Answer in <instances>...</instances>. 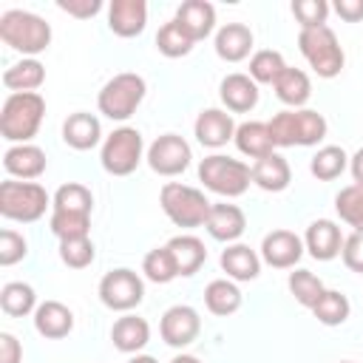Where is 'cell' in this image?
<instances>
[{
  "label": "cell",
  "mask_w": 363,
  "mask_h": 363,
  "mask_svg": "<svg viewBox=\"0 0 363 363\" xmlns=\"http://www.w3.org/2000/svg\"><path fill=\"white\" fill-rule=\"evenodd\" d=\"M269 136L275 147H309L318 145L326 136V119L318 111L309 108H289L275 113L269 122Z\"/></svg>",
  "instance_id": "cell-1"
},
{
  "label": "cell",
  "mask_w": 363,
  "mask_h": 363,
  "mask_svg": "<svg viewBox=\"0 0 363 363\" xmlns=\"http://www.w3.org/2000/svg\"><path fill=\"white\" fill-rule=\"evenodd\" d=\"M45 113V99L37 91L28 94H9L0 111V133L9 142L28 145L31 136H37L40 122Z\"/></svg>",
  "instance_id": "cell-2"
},
{
  "label": "cell",
  "mask_w": 363,
  "mask_h": 363,
  "mask_svg": "<svg viewBox=\"0 0 363 363\" xmlns=\"http://www.w3.org/2000/svg\"><path fill=\"white\" fill-rule=\"evenodd\" d=\"M0 40L23 54H40L51 43V26L23 9H11L0 14Z\"/></svg>",
  "instance_id": "cell-3"
},
{
  "label": "cell",
  "mask_w": 363,
  "mask_h": 363,
  "mask_svg": "<svg viewBox=\"0 0 363 363\" xmlns=\"http://www.w3.org/2000/svg\"><path fill=\"white\" fill-rule=\"evenodd\" d=\"M159 204L164 210V216L176 224V227H201L210 216L213 201H207V196L196 187H187L182 182H167L159 193Z\"/></svg>",
  "instance_id": "cell-4"
},
{
  "label": "cell",
  "mask_w": 363,
  "mask_h": 363,
  "mask_svg": "<svg viewBox=\"0 0 363 363\" xmlns=\"http://www.w3.org/2000/svg\"><path fill=\"white\" fill-rule=\"evenodd\" d=\"M298 48L301 54L306 57V62L315 68L318 77L323 79H332L343 71V48L335 37V31L329 26H320V28H301L298 34Z\"/></svg>",
  "instance_id": "cell-5"
},
{
  "label": "cell",
  "mask_w": 363,
  "mask_h": 363,
  "mask_svg": "<svg viewBox=\"0 0 363 363\" xmlns=\"http://www.w3.org/2000/svg\"><path fill=\"white\" fill-rule=\"evenodd\" d=\"M199 179L204 182L207 190L218 193V196H227V199H235L241 196L250 182H252V167L233 159V156H221V153H213V156H204L201 164H199Z\"/></svg>",
  "instance_id": "cell-6"
},
{
  "label": "cell",
  "mask_w": 363,
  "mask_h": 363,
  "mask_svg": "<svg viewBox=\"0 0 363 363\" xmlns=\"http://www.w3.org/2000/svg\"><path fill=\"white\" fill-rule=\"evenodd\" d=\"M48 204H51V199H48L45 187L37 182H11L9 179L0 184V216L3 218L31 224V221L43 218Z\"/></svg>",
  "instance_id": "cell-7"
},
{
  "label": "cell",
  "mask_w": 363,
  "mask_h": 363,
  "mask_svg": "<svg viewBox=\"0 0 363 363\" xmlns=\"http://www.w3.org/2000/svg\"><path fill=\"white\" fill-rule=\"evenodd\" d=\"M145 79L133 71H125V74H116L113 79H108L96 96V105H99V113H105L108 119H116V122H125L128 116H133V111L139 108V102L145 99Z\"/></svg>",
  "instance_id": "cell-8"
},
{
  "label": "cell",
  "mask_w": 363,
  "mask_h": 363,
  "mask_svg": "<svg viewBox=\"0 0 363 363\" xmlns=\"http://www.w3.org/2000/svg\"><path fill=\"white\" fill-rule=\"evenodd\" d=\"M142 147H145V142L136 128H128V125L116 128L102 145V153H99L102 167L111 176H128L142 162Z\"/></svg>",
  "instance_id": "cell-9"
},
{
  "label": "cell",
  "mask_w": 363,
  "mask_h": 363,
  "mask_svg": "<svg viewBox=\"0 0 363 363\" xmlns=\"http://www.w3.org/2000/svg\"><path fill=\"white\" fill-rule=\"evenodd\" d=\"M145 298V284L133 269H111L99 281V301L113 312H130Z\"/></svg>",
  "instance_id": "cell-10"
},
{
  "label": "cell",
  "mask_w": 363,
  "mask_h": 363,
  "mask_svg": "<svg viewBox=\"0 0 363 363\" xmlns=\"http://www.w3.org/2000/svg\"><path fill=\"white\" fill-rule=\"evenodd\" d=\"M190 159H193L190 145L182 136H176V133H164V136H159L147 147V164L159 176H179V173H184Z\"/></svg>",
  "instance_id": "cell-11"
},
{
  "label": "cell",
  "mask_w": 363,
  "mask_h": 363,
  "mask_svg": "<svg viewBox=\"0 0 363 363\" xmlns=\"http://www.w3.org/2000/svg\"><path fill=\"white\" fill-rule=\"evenodd\" d=\"M159 332H162V340H164L167 346L182 349V346H190V343L199 337V332H201V318H199V312H196L193 306L179 303V306H170V309L162 315Z\"/></svg>",
  "instance_id": "cell-12"
},
{
  "label": "cell",
  "mask_w": 363,
  "mask_h": 363,
  "mask_svg": "<svg viewBox=\"0 0 363 363\" xmlns=\"http://www.w3.org/2000/svg\"><path fill=\"white\" fill-rule=\"evenodd\" d=\"M261 255L275 269H289L303 255V241L292 230H272L261 241Z\"/></svg>",
  "instance_id": "cell-13"
},
{
  "label": "cell",
  "mask_w": 363,
  "mask_h": 363,
  "mask_svg": "<svg viewBox=\"0 0 363 363\" xmlns=\"http://www.w3.org/2000/svg\"><path fill=\"white\" fill-rule=\"evenodd\" d=\"M147 3L145 0H113L108 9V26L116 37H136L145 31Z\"/></svg>",
  "instance_id": "cell-14"
},
{
  "label": "cell",
  "mask_w": 363,
  "mask_h": 363,
  "mask_svg": "<svg viewBox=\"0 0 363 363\" xmlns=\"http://www.w3.org/2000/svg\"><path fill=\"white\" fill-rule=\"evenodd\" d=\"M196 139L204 145V147H221L227 145L230 139H235V122L227 111H218V108H207L196 116Z\"/></svg>",
  "instance_id": "cell-15"
},
{
  "label": "cell",
  "mask_w": 363,
  "mask_h": 363,
  "mask_svg": "<svg viewBox=\"0 0 363 363\" xmlns=\"http://www.w3.org/2000/svg\"><path fill=\"white\" fill-rule=\"evenodd\" d=\"M303 244L309 250L312 258L318 261H332L335 255H340L343 250V235H340V227L329 218H318L306 227V235H303Z\"/></svg>",
  "instance_id": "cell-16"
},
{
  "label": "cell",
  "mask_w": 363,
  "mask_h": 363,
  "mask_svg": "<svg viewBox=\"0 0 363 363\" xmlns=\"http://www.w3.org/2000/svg\"><path fill=\"white\" fill-rule=\"evenodd\" d=\"M221 102L233 113H247L258 105V82L250 74H227L218 88Z\"/></svg>",
  "instance_id": "cell-17"
},
{
  "label": "cell",
  "mask_w": 363,
  "mask_h": 363,
  "mask_svg": "<svg viewBox=\"0 0 363 363\" xmlns=\"http://www.w3.org/2000/svg\"><path fill=\"white\" fill-rule=\"evenodd\" d=\"M204 227H207V233L216 241H235L247 230V216H244L241 207L227 204V201H218V204L210 207V216H207Z\"/></svg>",
  "instance_id": "cell-18"
},
{
  "label": "cell",
  "mask_w": 363,
  "mask_h": 363,
  "mask_svg": "<svg viewBox=\"0 0 363 363\" xmlns=\"http://www.w3.org/2000/svg\"><path fill=\"white\" fill-rule=\"evenodd\" d=\"M99 136H102V125H99V119L94 113L77 111V113H71L62 122V139L74 150H91V147H96L99 145Z\"/></svg>",
  "instance_id": "cell-19"
},
{
  "label": "cell",
  "mask_w": 363,
  "mask_h": 363,
  "mask_svg": "<svg viewBox=\"0 0 363 363\" xmlns=\"http://www.w3.org/2000/svg\"><path fill=\"white\" fill-rule=\"evenodd\" d=\"M3 167L9 176H17L23 182L43 176L45 170V153L37 145H14L3 153Z\"/></svg>",
  "instance_id": "cell-20"
},
{
  "label": "cell",
  "mask_w": 363,
  "mask_h": 363,
  "mask_svg": "<svg viewBox=\"0 0 363 363\" xmlns=\"http://www.w3.org/2000/svg\"><path fill=\"white\" fill-rule=\"evenodd\" d=\"M34 329L48 337V340H60L74 329V315L65 303L60 301H45L34 309Z\"/></svg>",
  "instance_id": "cell-21"
},
{
  "label": "cell",
  "mask_w": 363,
  "mask_h": 363,
  "mask_svg": "<svg viewBox=\"0 0 363 363\" xmlns=\"http://www.w3.org/2000/svg\"><path fill=\"white\" fill-rule=\"evenodd\" d=\"M193 40H204L216 26V9L207 0H184L173 17Z\"/></svg>",
  "instance_id": "cell-22"
},
{
  "label": "cell",
  "mask_w": 363,
  "mask_h": 363,
  "mask_svg": "<svg viewBox=\"0 0 363 363\" xmlns=\"http://www.w3.org/2000/svg\"><path fill=\"white\" fill-rule=\"evenodd\" d=\"M167 252L176 264V272L179 275H196L201 269V264L207 261V250H204V241H199L196 235H176L170 238L167 244Z\"/></svg>",
  "instance_id": "cell-23"
},
{
  "label": "cell",
  "mask_w": 363,
  "mask_h": 363,
  "mask_svg": "<svg viewBox=\"0 0 363 363\" xmlns=\"http://www.w3.org/2000/svg\"><path fill=\"white\" fill-rule=\"evenodd\" d=\"M252 51V31L244 23H227L216 34V54L227 62H241Z\"/></svg>",
  "instance_id": "cell-24"
},
{
  "label": "cell",
  "mask_w": 363,
  "mask_h": 363,
  "mask_svg": "<svg viewBox=\"0 0 363 363\" xmlns=\"http://www.w3.org/2000/svg\"><path fill=\"white\" fill-rule=\"evenodd\" d=\"M289 179H292V170H289V162L281 153H269L264 159H255V164H252V182L267 193L286 190Z\"/></svg>",
  "instance_id": "cell-25"
},
{
  "label": "cell",
  "mask_w": 363,
  "mask_h": 363,
  "mask_svg": "<svg viewBox=\"0 0 363 363\" xmlns=\"http://www.w3.org/2000/svg\"><path fill=\"white\" fill-rule=\"evenodd\" d=\"M111 340H113V346H116L119 352H125V354L139 352V349H145L147 340H150V326H147V320L139 318V315H122V318L113 323V329H111Z\"/></svg>",
  "instance_id": "cell-26"
},
{
  "label": "cell",
  "mask_w": 363,
  "mask_h": 363,
  "mask_svg": "<svg viewBox=\"0 0 363 363\" xmlns=\"http://www.w3.org/2000/svg\"><path fill=\"white\" fill-rule=\"evenodd\" d=\"M235 147L250 156V159H264L269 153H275V142L269 136V125L267 122H244L235 128Z\"/></svg>",
  "instance_id": "cell-27"
},
{
  "label": "cell",
  "mask_w": 363,
  "mask_h": 363,
  "mask_svg": "<svg viewBox=\"0 0 363 363\" xmlns=\"http://www.w3.org/2000/svg\"><path fill=\"white\" fill-rule=\"evenodd\" d=\"M221 269L235 281H252L261 272V258L247 244H230L221 252Z\"/></svg>",
  "instance_id": "cell-28"
},
{
  "label": "cell",
  "mask_w": 363,
  "mask_h": 363,
  "mask_svg": "<svg viewBox=\"0 0 363 363\" xmlns=\"http://www.w3.org/2000/svg\"><path fill=\"white\" fill-rule=\"evenodd\" d=\"M45 79V68L40 60H20L3 71V85L11 88V94H28L37 91Z\"/></svg>",
  "instance_id": "cell-29"
},
{
  "label": "cell",
  "mask_w": 363,
  "mask_h": 363,
  "mask_svg": "<svg viewBox=\"0 0 363 363\" xmlns=\"http://www.w3.org/2000/svg\"><path fill=\"white\" fill-rule=\"evenodd\" d=\"M275 94H278V99L284 102V105H289V108H303L306 105V99H309V94H312V82H309V77L301 71V68H284V74L275 79Z\"/></svg>",
  "instance_id": "cell-30"
},
{
  "label": "cell",
  "mask_w": 363,
  "mask_h": 363,
  "mask_svg": "<svg viewBox=\"0 0 363 363\" xmlns=\"http://www.w3.org/2000/svg\"><path fill=\"white\" fill-rule=\"evenodd\" d=\"M204 303H207V309L213 315L227 318V315L238 312V306H241V289L233 281H227V278H216L204 289Z\"/></svg>",
  "instance_id": "cell-31"
},
{
  "label": "cell",
  "mask_w": 363,
  "mask_h": 363,
  "mask_svg": "<svg viewBox=\"0 0 363 363\" xmlns=\"http://www.w3.org/2000/svg\"><path fill=\"white\" fill-rule=\"evenodd\" d=\"M0 309H3L6 315H11V318H23V315H28L31 309H37V295H34V289H31L28 284H23V281H9V284H3V289H0Z\"/></svg>",
  "instance_id": "cell-32"
},
{
  "label": "cell",
  "mask_w": 363,
  "mask_h": 363,
  "mask_svg": "<svg viewBox=\"0 0 363 363\" xmlns=\"http://www.w3.org/2000/svg\"><path fill=\"white\" fill-rule=\"evenodd\" d=\"M346 167H349V156H346V150L337 147V145H326V147H320V150L312 156V162H309L312 176L320 179V182H332V179H337Z\"/></svg>",
  "instance_id": "cell-33"
},
{
  "label": "cell",
  "mask_w": 363,
  "mask_h": 363,
  "mask_svg": "<svg viewBox=\"0 0 363 363\" xmlns=\"http://www.w3.org/2000/svg\"><path fill=\"white\" fill-rule=\"evenodd\" d=\"M352 306H349V298L337 289H326L320 295V301L312 306V315L323 323V326H340L346 318H349Z\"/></svg>",
  "instance_id": "cell-34"
},
{
  "label": "cell",
  "mask_w": 363,
  "mask_h": 363,
  "mask_svg": "<svg viewBox=\"0 0 363 363\" xmlns=\"http://www.w3.org/2000/svg\"><path fill=\"white\" fill-rule=\"evenodd\" d=\"M54 210L60 213H85L91 216V207H94V196L85 184H77V182H68L62 184L57 193H54Z\"/></svg>",
  "instance_id": "cell-35"
},
{
  "label": "cell",
  "mask_w": 363,
  "mask_h": 363,
  "mask_svg": "<svg viewBox=\"0 0 363 363\" xmlns=\"http://www.w3.org/2000/svg\"><path fill=\"white\" fill-rule=\"evenodd\" d=\"M193 43H196V40H193V37H190V34H187L176 20L164 23V26L159 28V34H156V48H159L164 57H170V60L190 54Z\"/></svg>",
  "instance_id": "cell-36"
},
{
  "label": "cell",
  "mask_w": 363,
  "mask_h": 363,
  "mask_svg": "<svg viewBox=\"0 0 363 363\" xmlns=\"http://www.w3.org/2000/svg\"><path fill=\"white\" fill-rule=\"evenodd\" d=\"M289 292L295 295V301H298L301 306L312 309V306L320 301V295L326 292V286H323V281H320L315 272H309V269H295V272H289Z\"/></svg>",
  "instance_id": "cell-37"
},
{
  "label": "cell",
  "mask_w": 363,
  "mask_h": 363,
  "mask_svg": "<svg viewBox=\"0 0 363 363\" xmlns=\"http://www.w3.org/2000/svg\"><path fill=\"white\" fill-rule=\"evenodd\" d=\"M335 210L349 227H354V233H363V187L357 184L343 187L335 196Z\"/></svg>",
  "instance_id": "cell-38"
},
{
  "label": "cell",
  "mask_w": 363,
  "mask_h": 363,
  "mask_svg": "<svg viewBox=\"0 0 363 363\" xmlns=\"http://www.w3.org/2000/svg\"><path fill=\"white\" fill-rule=\"evenodd\" d=\"M286 62L278 51L272 48H264V51H255L252 60H250V77L255 82H264V85H275V79L284 74Z\"/></svg>",
  "instance_id": "cell-39"
},
{
  "label": "cell",
  "mask_w": 363,
  "mask_h": 363,
  "mask_svg": "<svg viewBox=\"0 0 363 363\" xmlns=\"http://www.w3.org/2000/svg\"><path fill=\"white\" fill-rule=\"evenodd\" d=\"M88 230H91V216H85V213H60V210L51 213V233L60 241L85 238Z\"/></svg>",
  "instance_id": "cell-40"
},
{
  "label": "cell",
  "mask_w": 363,
  "mask_h": 363,
  "mask_svg": "<svg viewBox=\"0 0 363 363\" xmlns=\"http://www.w3.org/2000/svg\"><path fill=\"white\" fill-rule=\"evenodd\" d=\"M142 272H145L153 284H170L173 278H179L176 264H173L167 247H156V250H150V252L145 255V261H142Z\"/></svg>",
  "instance_id": "cell-41"
},
{
  "label": "cell",
  "mask_w": 363,
  "mask_h": 363,
  "mask_svg": "<svg viewBox=\"0 0 363 363\" xmlns=\"http://www.w3.org/2000/svg\"><path fill=\"white\" fill-rule=\"evenodd\" d=\"M96 250H94V241L85 235V238H68V241H60V258L65 267L71 269H85L91 261H94Z\"/></svg>",
  "instance_id": "cell-42"
},
{
  "label": "cell",
  "mask_w": 363,
  "mask_h": 363,
  "mask_svg": "<svg viewBox=\"0 0 363 363\" xmlns=\"http://www.w3.org/2000/svg\"><path fill=\"white\" fill-rule=\"evenodd\" d=\"M292 14L301 23V28H320V26H326L329 3L326 0H295Z\"/></svg>",
  "instance_id": "cell-43"
},
{
  "label": "cell",
  "mask_w": 363,
  "mask_h": 363,
  "mask_svg": "<svg viewBox=\"0 0 363 363\" xmlns=\"http://www.w3.org/2000/svg\"><path fill=\"white\" fill-rule=\"evenodd\" d=\"M28 244L17 230H3L0 233V267H11L20 258H26Z\"/></svg>",
  "instance_id": "cell-44"
},
{
  "label": "cell",
  "mask_w": 363,
  "mask_h": 363,
  "mask_svg": "<svg viewBox=\"0 0 363 363\" xmlns=\"http://www.w3.org/2000/svg\"><path fill=\"white\" fill-rule=\"evenodd\" d=\"M340 255L352 272H363V233H352L349 238H343Z\"/></svg>",
  "instance_id": "cell-45"
},
{
  "label": "cell",
  "mask_w": 363,
  "mask_h": 363,
  "mask_svg": "<svg viewBox=\"0 0 363 363\" xmlns=\"http://www.w3.org/2000/svg\"><path fill=\"white\" fill-rule=\"evenodd\" d=\"M57 9L60 11H68L71 17H94L99 9H102V0H57Z\"/></svg>",
  "instance_id": "cell-46"
},
{
  "label": "cell",
  "mask_w": 363,
  "mask_h": 363,
  "mask_svg": "<svg viewBox=\"0 0 363 363\" xmlns=\"http://www.w3.org/2000/svg\"><path fill=\"white\" fill-rule=\"evenodd\" d=\"M23 346L11 332H0V363H20Z\"/></svg>",
  "instance_id": "cell-47"
},
{
  "label": "cell",
  "mask_w": 363,
  "mask_h": 363,
  "mask_svg": "<svg viewBox=\"0 0 363 363\" xmlns=\"http://www.w3.org/2000/svg\"><path fill=\"white\" fill-rule=\"evenodd\" d=\"M335 11L346 23H357V20H363V0H337L335 3Z\"/></svg>",
  "instance_id": "cell-48"
},
{
  "label": "cell",
  "mask_w": 363,
  "mask_h": 363,
  "mask_svg": "<svg viewBox=\"0 0 363 363\" xmlns=\"http://www.w3.org/2000/svg\"><path fill=\"white\" fill-rule=\"evenodd\" d=\"M349 170H352V179L357 187H363V147L349 159Z\"/></svg>",
  "instance_id": "cell-49"
},
{
  "label": "cell",
  "mask_w": 363,
  "mask_h": 363,
  "mask_svg": "<svg viewBox=\"0 0 363 363\" xmlns=\"http://www.w3.org/2000/svg\"><path fill=\"white\" fill-rule=\"evenodd\" d=\"M170 363H201L199 357H193V354H176Z\"/></svg>",
  "instance_id": "cell-50"
},
{
  "label": "cell",
  "mask_w": 363,
  "mask_h": 363,
  "mask_svg": "<svg viewBox=\"0 0 363 363\" xmlns=\"http://www.w3.org/2000/svg\"><path fill=\"white\" fill-rule=\"evenodd\" d=\"M128 363H156V360H153L150 354H136V357H130Z\"/></svg>",
  "instance_id": "cell-51"
},
{
  "label": "cell",
  "mask_w": 363,
  "mask_h": 363,
  "mask_svg": "<svg viewBox=\"0 0 363 363\" xmlns=\"http://www.w3.org/2000/svg\"><path fill=\"white\" fill-rule=\"evenodd\" d=\"M340 363H352V360H340Z\"/></svg>",
  "instance_id": "cell-52"
}]
</instances>
